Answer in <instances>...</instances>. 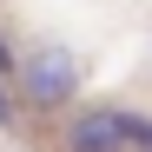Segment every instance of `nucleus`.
Segmentation results:
<instances>
[{
  "label": "nucleus",
  "mask_w": 152,
  "mask_h": 152,
  "mask_svg": "<svg viewBox=\"0 0 152 152\" xmlns=\"http://www.w3.org/2000/svg\"><path fill=\"white\" fill-rule=\"evenodd\" d=\"M20 99H27L33 113H66L73 99H80V60H73L66 46H33V53L20 60Z\"/></svg>",
  "instance_id": "nucleus-1"
},
{
  "label": "nucleus",
  "mask_w": 152,
  "mask_h": 152,
  "mask_svg": "<svg viewBox=\"0 0 152 152\" xmlns=\"http://www.w3.org/2000/svg\"><path fill=\"white\" fill-rule=\"evenodd\" d=\"M60 152H126L119 132V106H86L60 126Z\"/></svg>",
  "instance_id": "nucleus-2"
},
{
  "label": "nucleus",
  "mask_w": 152,
  "mask_h": 152,
  "mask_svg": "<svg viewBox=\"0 0 152 152\" xmlns=\"http://www.w3.org/2000/svg\"><path fill=\"white\" fill-rule=\"evenodd\" d=\"M119 132H126V152H152V113L119 106Z\"/></svg>",
  "instance_id": "nucleus-3"
},
{
  "label": "nucleus",
  "mask_w": 152,
  "mask_h": 152,
  "mask_svg": "<svg viewBox=\"0 0 152 152\" xmlns=\"http://www.w3.org/2000/svg\"><path fill=\"white\" fill-rule=\"evenodd\" d=\"M0 80H20V53L7 46V33H0Z\"/></svg>",
  "instance_id": "nucleus-4"
},
{
  "label": "nucleus",
  "mask_w": 152,
  "mask_h": 152,
  "mask_svg": "<svg viewBox=\"0 0 152 152\" xmlns=\"http://www.w3.org/2000/svg\"><path fill=\"white\" fill-rule=\"evenodd\" d=\"M7 119H13V99H7V93H0V126H7Z\"/></svg>",
  "instance_id": "nucleus-5"
}]
</instances>
